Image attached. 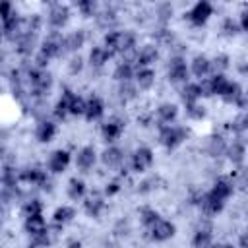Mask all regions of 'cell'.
<instances>
[{
    "label": "cell",
    "instance_id": "obj_20",
    "mask_svg": "<svg viewBox=\"0 0 248 248\" xmlns=\"http://www.w3.org/2000/svg\"><path fill=\"white\" fill-rule=\"evenodd\" d=\"M225 203H227V202L215 198V196L207 190V192H203V196H202L198 207H200V211H202L205 217H215V215H219V213L225 209Z\"/></svg>",
    "mask_w": 248,
    "mask_h": 248
},
{
    "label": "cell",
    "instance_id": "obj_16",
    "mask_svg": "<svg viewBox=\"0 0 248 248\" xmlns=\"http://www.w3.org/2000/svg\"><path fill=\"white\" fill-rule=\"evenodd\" d=\"M105 194L103 192H91L85 196L83 200V213L91 219H99L103 215V211L107 209V202H105Z\"/></svg>",
    "mask_w": 248,
    "mask_h": 248
},
{
    "label": "cell",
    "instance_id": "obj_42",
    "mask_svg": "<svg viewBox=\"0 0 248 248\" xmlns=\"http://www.w3.org/2000/svg\"><path fill=\"white\" fill-rule=\"evenodd\" d=\"M159 217H161V215H159V211H157L155 207H151V205H143V207H140V209H138V219H140V223H141V227H143V229L153 227V225H155V221H157Z\"/></svg>",
    "mask_w": 248,
    "mask_h": 248
},
{
    "label": "cell",
    "instance_id": "obj_12",
    "mask_svg": "<svg viewBox=\"0 0 248 248\" xmlns=\"http://www.w3.org/2000/svg\"><path fill=\"white\" fill-rule=\"evenodd\" d=\"M174 234H176V225L165 217H159L155 221V225L147 229V236L153 242H167V240L174 238Z\"/></svg>",
    "mask_w": 248,
    "mask_h": 248
},
{
    "label": "cell",
    "instance_id": "obj_36",
    "mask_svg": "<svg viewBox=\"0 0 248 248\" xmlns=\"http://www.w3.org/2000/svg\"><path fill=\"white\" fill-rule=\"evenodd\" d=\"M43 25H45V17L39 12H33V14L23 16V33L39 35L41 29H43Z\"/></svg>",
    "mask_w": 248,
    "mask_h": 248
},
{
    "label": "cell",
    "instance_id": "obj_37",
    "mask_svg": "<svg viewBox=\"0 0 248 248\" xmlns=\"http://www.w3.org/2000/svg\"><path fill=\"white\" fill-rule=\"evenodd\" d=\"M45 209V203L39 200V198H29V200H23L21 205H19V215L23 219L27 217H33V215H41Z\"/></svg>",
    "mask_w": 248,
    "mask_h": 248
},
{
    "label": "cell",
    "instance_id": "obj_45",
    "mask_svg": "<svg viewBox=\"0 0 248 248\" xmlns=\"http://www.w3.org/2000/svg\"><path fill=\"white\" fill-rule=\"evenodd\" d=\"M83 68H85V60L81 54H72L66 62V70L70 76H79L83 72Z\"/></svg>",
    "mask_w": 248,
    "mask_h": 248
},
{
    "label": "cell",
    "instance_id": "obj_4",
    "mask_svg": "<svg viewBox=\"0 0 248 248\" xmlns=\"http://www.w3.org/2000/svg\"><path fill=\"white\" fill-rule=\"evenodd\" d=\"M48 174L50 172L46 169L37 167V165H29V167L19 169V182L21 184H27V186H37V188L46 190L48 184H50Z\"/></svg>",
    "mask_w": 248,
    "mask_h": 248
},
{
    "label": "cell",
    "instance_id": "obj_51",
    "mask_svg": "<svg viewBox=\"0 0 248 248\" xmlns=\"http://www.w3.org/2000/svg\"><path fill=\"white\" fill-rule=\"evenodd\" d=\"M120 190H122V182H120L118 178H112V180H108V182L105 184L103 194H105V198H114V196L120 194Z\"/></svg>",
    "mask_w": 248,
    "mask_h": 248
},
{
    "label": "cell",
    "instance_id": "obj_38",
    "mask_svg": "<svg viewBox=\"0 0 248 248\" xmlns=\"http://www.w3.org/2000/svg\"><path fill=\"white\" fill-rule=\"evenodd\" d=\"M227 128H229V132H232L234 136H242L244 132H248V112H246V110L236 112V114L227 122Z\"/></svg>",
    "mask_w": 248,
    "mask_h": 248
},
{
    "label": "cell",
    "instance_id": "obj_43",
    "mask_svg": "<svg viewBox=\"0 0 248 248\" xmlns=\"http://www.w3.org/2000/svg\"><path fill=\"white\" fill-rule=\"evenodd\" d=\"M219 29H221V35H223V37H229V39H232V37H236V35L240 33V25H238V21L232 19L231 16L223 17Z\"/></svg>",
    "mask_w": 248,
    "mask_h": 248
},
{
    "label": "cell",
    "instance_id": "obj_29",
    "mask_svg": "<svg viewBox=\"0 0 248 248\" xmlns=\"http://www.w3.org/2000/svg\"><path fill=\"white\" fill-rule=\"evenodd\" d=\"M95 21H97V25H99L101 29H105V33H107V31H112V29H116L114 25H116V21H118V12H116L112 6H105V8H101L99 14L95 16Z\"/></svg>",
    "mask_w": 248,
    "mask_h": 248
},
{
    "label": "cell",
    "instance_id": "obj_22",
    "mask_svg": "<svg viewBox=\"0 0 248 248\" xmlns=\"http://www.w3.org/2000/svg\"><path fill=\"white\" fill-rule=\"evenodd\" d=\"M112 56H114V54L108 52L103 45H93V46L89 48V54H87V64H89L93 70H103V68L108 64V60H110Z\"/></svg>",
    "mask_w": 248,
    "mask_h": 248
},
{
    "label": "cell",
    "instance_id": "obj_24",
    "mask_svg": "<svg viewBox=\"0 0 248 248\" xmlns=\"http://www.w3.org/2000/svg\"><path fill=\"white\" fill-rule=\"evenodd\" d=\"M105 116V101L99 97V95H89L87 97V103H85V114L83 118L87 122H97Z\"/></svg>",
    "mask_w": 248,
    "mask_h": 248
},
{
    "label": "cell",
    "instance_id": "obj_3",
    "mask_svg": "<svg viewBox=\"0 0 248 248\" xmlns=\"http://www.w3.org/2000/svg\"><path fill=\"white\" fill-rule=\"evenodd\" d=\"M167 79L174 85H184L190 79V68L182 54H172L167 62Z\"/></svg>",
    "mask_w": 248,
    "mask_h": 248
},
{
    "label": "cell",
    "instance_id": "obj_57",
    "mask_svg": "<svg viewBox=\"0 0 248 248\" xmlns=\"http://www.w3.org/2000/svg\"><path fill=\"white\" fill-rule=\"evenodd\" d=\"M66 248H83V244H81V240L72 238V240H68V242H66Z\"/></svg>",
    "mask_w": 248,
    "mask_h": 248
},
{
    "label": "cell",
    "instance_id": "obj_56",
    "mask_svg": "<svg viewBox=\"0 0 248 248\" xmlns=\"http://www.w3.org/2000/svg\"><path fill=\"white\" fill-rule=\"evenodd\" d=\"M240 110H246L248 112V91H244V95H242V99L238 101V105H236Z\"/></svg>",
    "mask_w": 248,
    "mask_h": 248
},
{
    "label": "cell",
    "instance_id": "obj_31",
    "mask_svg": "<svg viewBox=\"0 0 248 248\" xmlns=\"http://www.w3.org/2000/svg\"><path fill=\"white\" fill-rule=\"evenodd\" d=\"M136 78V66L132 60H122L114 66L112 70V79L118 81V83H126V81H132Z\"/></svg>",
    "mask_w": 248,
    "mask_h": 248
},
{
    "label": "cell",
    "instance_id": "obj_33",
    "mask_svg": "<svg viewBox=\"0 0 248 248\" xmlns=\"http://www.w3.org/2000/svg\"><path fill=\"white\" fill-rule=\"evenodd\" d=\"M78 211L74 205H68V203H62L58 205L54 211H52V225L56 227H64V225H70L74 219H76Z\"/></svg>",
    "mask_w": 248,
    "mask_h": 248
},
{
    "label": "cell",
    "instance_id": "obj_32",
    "mask_svg": "<svg viewBox=\"0 0 248 248\" xmlns=\"http://www.w3.org/2000/svg\"><path fill=\"white\" fill-rule=\"evenodd\" d=\"M66 194H68V198L72 202L85 200V196H87V184H85V180L79 178V176H72L68 180V184H66Z\"/></svg>",
    "mask_w": 248,
    "mask_h": 248
},
{
    "label": "cell",
    "instance_id": "obj_15",
    "mask_svg": "<svg viewBox=\"0 0 248 248\" xmlns=\"http://www.w3.org/2000/svg\"><path fill=\"white\" fill-rule=\"evenodd\" d=\"M37 46H41V41L37 39V35H31V33H23L16 43H14V52L23 58V60H29L31 56H35L39 50Z\"/></svg>",
    "mask_w": 248,
    "mask_h": 248
},
{
    "label": "cell",
    "instance_id": "obj_49",
    "mask_svg": "<svg viewBox=\"0 0 248 248\" xmlns=\"http://www.w3.org/2000/svg\"><path fill=\"white\" fill-rule=\"evenodd\" d=\"M184 108H186V116L190 120H203L207 116V108L202 103H196V105H190V107H184Z\"/></svg>",
    "mask_w": 248,
    "mask_h": 248
},
{
    "label": "cell",
    "instance_id": "obj_59",
    "mask_svg": "<svg viewBox=\"0 0 248 248\" xmlns=\"http://www.w3.org/2000/svg\"><path fill=\"white\" fill-rule=\"evenodd\" d=\"M25 248H33V246H25Z\"/></svg>",
    "mask_w": 248,
    "mask_h": 248
},
{
    "label": "cell",
    "instance_id": "obj_55",
    "mask_svg": "<svg viewBox=\"0 0 248 248\" xmlns=\"http://www.w3.org/2000/svg\"><path fill=\"white\" fill-rule=\"evenodd\" d=\"M238 248H248V229L238 236Z\"/></svg>",
    "mask_w": 248,
    "mask_h": 248
},
{
    "label": "cell",
    "instance_id": "obj_7",
    "mask_svg": "<svg viewBox=\"0 0 248 248\" xmlns=\"http://www.w3.org/2000/svg\"><path fill=\"white\" fill-rule=\"evenodd\" d=\"M70 17H72V10H70L68 4H62V2L50 4L48 12H46V16H45V19H46L50 31H60V29H64V27L68 25Z\"/></svg>",
    "mask_w": 248,
    "mask_h": 248
},
{
    "label": "cell",
    "instance_id": "obj_10",
    "mask_svg": "<svg viewBox=\"0 0 248 248\" xmlns=\"http://www.w3.org/2000/svg\"><path fill=\"white\" fill-rule=\"evenodd\" d=\"M159 56H161L159 45H155V43H143V45H140V46L136 48L132 62H134L136 70H138V68H151V66L159 60Z\"/></svg>",
    "mask_w": 248,
    "mask_h": 248
},
{
    "label": "cell",
    "instance_id": "obj_48",
    "mask_svg": "<svg viewBox=\"0 0 248 248\" xmlns=\"http://www.w3.org/2000/svg\"><path fill=\"white\" fill-rule=\"evenodd\" d=\"M85 103H87V99L85 97H81L79 93H76V97H74V101H72V105H70V116H83L85 114Z\"/></svg>",
    "mask_w": 248,
    "mask_h": 248
},
{
    "label": "cell",
    "instance_id": "obj_44",
    "mask_svg": "<svg viewBox=\"0 0 248 248\" xmlns=\"http://www.w3.org/2000/svg\"><path fill=\"white\" fill-rule=\"evenodd\" d=\"M50 244H52L50 229H46V231H43V232H39L35 236H29V246H33V248H48Z\"/></svg>",
    "mask_w": 248,
    "mask_h": 248
},
{
    "label": "cell",
    "instance_id": "obj_19",
    "mask_svg": "<svg viewBox=\"0 0 248 248\" xmlns=\"http://www.w3.org/2000/svg\"><path fill=\"white\" fill-rule=\"evenodd\" d=\"M188 68H190V74L198 79H205L207 76H211V58L203 52L192 56V60L188 62Z\"/></svg>",
    "mask_w": 248,
    "mask_h": 248
},
{
    "label": "cell",
    "instance_id": "obj_28",
    "mask_svg": "<svg viewBox=\"0 0 248 248\" xmlns=\"http://www.w3.org/2000/svg\"><path fill=\"white\" fill-rule=\"evenodd\" d=\"M213 242L215 240H213V229H211V225H200L194 231L192 240H190L192 248H211Z\"/></svg>",
    "mask_w": 248,
    "mask_h": 248
},
{
    "label": "cell",
    "instance_id": "obj_26",
    "mask_svg": "<svg viewBox=\"0 0 248 248\" xmlns=\"http://www.w3.org/2000/svg\"><path fill=\"white\" fill-rule=\"evenodd\" d=\"M209 192H211L215 198L227 202V200L234 194V182H232V178H229V176H219V178L213 180Z\"/></svg>",
    "mask_w": 248,
    "mask_h": 248
},
{
    "label": "cell",
    "instance_id": "obj_25",
    "mask_svg": "<svg viewBox=\"0 0 248 248\" xmlns=\"http://www.w3.org/2000/svg\"><path fill=\"white\" fill-rule=\"evenodd\" d=\"M85 43H87L85 29H74L68 35H64V46H66V52H70V54H79V50L85 46Z\"/></svg>",
    "mask_w": 248,
    "mask_h": 248
},
{
    "label": "cell",
    "instance_id": "obj_30",
    "mask_svg": "<svg viewBox=\"0 0 248 248\" xmlns=\"http://www.w3.org/2000/svg\"><path fill=\"white\" fill-rule=\"evenodd\" d=\"M202 99V87H200V81H188L182 85L180 89V101L184 107H190V105H196L200 103Z\"/></svg>",
    "mask_w": 248,
    "mask_h": 248
},
{
    "label": "cell",
    "instance_id": "obj_46",
    "mask_svg": "<svg viewBox=\"0 0 248 248\" xmlns=\"http://www.w3.org/2000/svg\"><path fill=\"white\" fill-rule=\"evenodd\" d=\"M76 8H78V12L83 16V17H95L97 14H99V4L97 2H93V0H81V2H78L76 4Z\"/></svg>",
    "mask_w": 248,
    "mask_h": 248
},
{
    "label": "cell",
    "instance_id": "obj_9",
    "mask_svg": "<svg viewBox=\"0 0 248 248\" xmlns=\"http://www.w3.org/2000/svg\"><path fill=\"white\" fill-rule=\"evenodd\" d=\"M153 163H155V153H153V149L147 147V145L136 147V149L132 151V155H130V167H132V170L138 172V174L147 172V170L153 167Z\"/></svg>",
    "mask_w": 248,
    "mask_h": 248
},
{
    "label": "cell",
    "instance_id": "obj_27",
    "mask_svg": "<svg viewBox=\"0 0 248 248\" xmlns=\"http://www.w3.org/2000/svg\"><path fill=\"white\" fill-rule=\"evenodd\" d=\"M227 140L221 136V134H211L207 140H205V153L211 157V159H219L227 153Z\"/></svg>",
    "mask_w": 248,
    "mask_h": 248
},
{
    "label": "cell",
    "instance_id": "obj_52",
    "mask_svg": "<svg viewBox=\"0 0 248 248\" xmlns=\"http://www.w3.org/2000/svg\"><path fill=\"white\" fill-rule=\"evenodd\" d=\"M31 62H33V66H35V68H39V70H48L50 58H48L45 52H41V50H39V52L33 56V60H31Z\"/></svg>",
    "mask_w": 248,
    "mask_h": 248
},
{
    "label": "cell",
    "instance_id": "obj_1",
    "mask_svg": "<svg viewBox=\"0 0 248 248\" xmlns=\"http://www.w3.org/2000/svg\"><path fill=\"white\" fill-rule=\"evenodd\" d=\"M103 46L112 54H132L138 48V33L132 29H112L103 35Z\"/></svg>",
    "mask_w": 248,
    "mask_h": 248
},
{
    "label": "cell",
    "instance_id": "obj_54",
    "mask_svg": "<svg viewBox=\"0 0 248 248\" xmlns=\"http://www.w3.org/2000/svg\"><path fill=\"white\" fill-rule=\"evenodd\" d=\"M238 25H240V31H246V33H248V8H244V10L240 12Z\"/></svg>",
    "mask_w": 248,
    "mask_h": 248
},
{
    "label": "cell",
    "instance_id": "obj_17",
    "mask_svg": "<svg viewBox=\"0 0 248 248\" xmlns=\"http://www.w3.org/2000/svg\"><path fill=\"white\" fill-rule=\"evenodd\" d=\"M74 97H76V91L74 89H70V87H64L62 89L60 97L56 99V103L50 108V112H52V116L56 120H66V116H70V105H72Z\"/></svg>",
    "mask_w": 248,
    "mask_h": 248
},
{
    "label": "cell",
    "instance_id": "obj_53",
    "mask_svg": "<svg viewBox=\"0 0 248 248\" xmlns=\"http://www.w3.org/2000/svg\"><path fill=\"white\" fill-rule=\"evenodd\" d=\"M153 114L151 112H141V114H138V124L140 126H143V128H147V126H151L153 124Z\"/></svg>",
    "mask_w": 248,
    "mask_h": 248
},
{
    "label": "cell",
    "instance_id": "obj_35",
    "mask_svg": "<svg viewBox=\"0 0 248 248\" xmlns=\"http://www.w3.org/2000/svg\"><path fill=\"white\" fill-rule=\"evenodd\" d=\"M46 229H48V225H46V219H45L43 213L23 219V231H25L29 236H35V234H39V232H43V231H46Z\"/></svg>",
    "mask_w": 248,
    "mask_h": 248
},
{
    "label": "cell",
    "instance_id": "obj_41",
    "mask_svg": "<svg viewBox=\"0 0 248 248\" xmlns=\"http://www.w3.org/2000/svg\"><path fill=\"white\" fill-rule=\"evenodd\" d=\"M242 95H244V89H242V85L238 83V81H231V85L227 87V91H225V95L221 97V101L225 103V105H238V101L242 99Z\"/></svg>",
    "mask_w": 248,
    "mask_h": 248
},
{
    "label": "cell",
    "instance_id": "obj_40",
    "mask_svg": "<svg viewBox=\"0 0 248 248\" xmlns=\"http://www.w3.org/2000/svg\"><path fill=\"white\" fill-rule=\"evenodd\" d=\"M232 66V60L227 52H217L211 58V76L213 74H227V70Z\"/></svg>",
    "mask_w": 248,
    "mask_h": 248
},
{
    "label": "cell",
    "instance_id": "obj_58",
    "mask_svg": "<svg viewBox=\"0 0 248 248\" xmlns=\"http://www.w3.org/2000/svg\"><path fill=\"white\" fill-rule=\"evenodd\" d=\"M211 248H234L232 244H229V242H213L211 244Z\"/></svg>",
    "mask_w": 248,
    "mask_h": 248
},
{
    "label": "cell",
    "instance_id": "obj_11",
    "mask_svg": "<svg viewBox=\"0 0 248 248\" xmlns=\"http://www.w3.org/2000/svg\"><path fill=\"white\" fill-rule=\"evenodd\" d=\"M70 163H72V153L68 151V149H64V147H56V149H52L50 153H48V157H46V170L50 172V174H62L68 167H70Z\"/></svg>",
    "mask_w": 248,
    "mask_h": 248
},
{
    "label": "cell",
    "instance_id": "obj_14",
    "mask_svg": "<svg viewBox=\"0 0 248 248\" xmlns=\"http://www.w3.org/2000/svg\"><path fill=\"white\" fill-rule=\"evenodd\" d=\"M97 161H99V153H97L95 145H81L74 157V165L81 172H91V169L97 165Z\"/></svg>",
    "mask_w": 248,
    "mask_h": 248
},
{
    "label": "cell",
    "instance_id": "obj_13",
    "mask_svg": "<svg viewBox=\"0 0 248 248\" xmlns=\"http://www.w3.org/2000/svg\"><path fill=\"white\" fill-rule=\"evenodd\" d=\"M99 161L108 170H120L126 163V153L118 145H108L99 153Z\"/></svg>",
    "mask_w": 248,
    "mask_h": 248
},
{
    "label": "cell",
    "instance_id": "obj_50",
    "mask_svg": "<svg viewBox=\"0 0 248 248\" xmlns=\"http://www.w3.org/2000/svg\"><path fill=\"white\" fill-rule=\"evenodd\" d=\"M161 182V178L155 174V176H149V178H145V180H141L140 184H138V192L140 194H149V192H153L155 188H157V184Z\"/></svg>",
    "mask_w": 248,
    "mask_h": 248
},
{
    "label": "cell",
    "instance_id": "obj_23",
    "mask_svg": "<svg viewBox=\"0 0 248 248\" xmlns=\"http://www.w3.org/2000/svg\"><path fill=\"white\" fill-rule=\"evenodd\" d=\"M178 105L176 103H172V101H163V103H159L157 105V108H155V116H157V122H159V126L161 124H174L176 122V118H178Z\"/></svg>",
    "mask_w": 248,
    "mask_h": 248
},
{
    "label": "cell",
    "instance_id": "obj_8",
    "mask_svg": "<svg viewBox=\"0 0 248 248\" xmlns=\"http://www.w3.org/2000/svg\"><path fill=\"white\" fill-rule=\"evenodd\" d=\"M41 52H45L50 60L52 58H60L62 54H66V46H64V35L62 31H48L43 39H41Z\"/></svg>",
    "mask_w": 248,
    "mask_h": 248
},
{
    "label": "cell",
    "instance_id": "obj_47",
    "mask_svg": "<svg viewBox=\"0 0 248 248\" xmlns=\"http://www.w3.org/2000/svg\"><path fill=\"white\" fill-rule=\"evenodd\" d=\"M155 17L161 21V23H167V21H170V17H172V14H174V8H172V4H169V2H163V4H159L157 8H155Z\"/></svg>",
    "mask_w": 248,
    "mask_h": 248
},
{
    "label": "cell",
    "instance_id": "obj_21",
    "mask_svg": "<svg viewBox=\"0 0 248 248\" xmlns=\"http://www.w3.org/2000/svg\"><path fill=\"white\" fill-rule=\"evenodd\" d=\"M246 155H248V149H246V143H244L240 138L232 140V141L229 143V147H227V153H225L227 161H229L232 167H242L244 161H246Z\"/></svg>",
    "mask_w": 248,
    "mask_h": 248
},
{
    "label": "cell",
    "instance_id": "obj_39",
    "mask_svg": "<svg viewBox=\"0 0 248 248\" xmlns=\"http://www.w3.org/2000/svg\"><path fill=\"white\" fill-rule=\"evenodd\" d=\"M138 87H136V83L134 81H126V83H118V87H116V97L124 103V105H128V103H132V101H136L138 99Z\"/></svg>",
    "mask_w": 248,
    "mask_h": 248
},
{
    "label": "cell",
    "instance_id": "obj_18",
    "mask_svg": "<svg viewBox=\"0 0 248 248\" xmlns=\"http://www.w3.org/2000/svg\"><path fill=\"white\" fill-rule=\"evenodd\" d=\"M56 132H58V128H56L54 120H50V118L37 120L35 128H33V136L39 143H50L56 138Z\"/></svg>",
    "mask_w": 248,
    "mask_h": 248
},
{
    "label": "cell",
    "instance_id": "obj_34",
    "mask_svg": "<svg viewBox=\"0 0 248 248\" xmlns=\"http://www.w3.org/2000/svg\"><path fill=\"white\" fill-rule=\"evenodd\" d=\"M155 79H157V74H155L153 68H138L136 70L134 83L140 91H149L155 85Z\"/></svg>",
    "mask_w": 248,
    "mask_h": 248
},
{
    "label": "cell",
    "instance_id": "obj_5",
    "mask_svg": "<svg viewBox=\"0 0 248 248\" xmlns=\"http://www.w3.org/2000/svg\"><path fill=\"white\" fill-rule=\"evenodd\" d=\"M213 12H215V8H213L211 2L200 0V2H196L188 12H184V19H186L192 27H203V25L209 21V17L213 16Z\"/></svg>",
    "mask_w": 248,
    "mask_h": 248
},
{
    "label": "cell",
    "instance_id": "obj_6",
    "mask_svg": "<svg viewBox=\"0 0 248 248\" xmlns=\"http://www.w3.org/2000/svg\"><path fill=\"white\" fill-rule=\"evenodd\" d=\"M124 130H126V120L122 116H118V114H112L107 120H103L99 132H101L103 141H107L108 145H114V141H118L122 138Z\"/></svg>",
    "mask_w": 248,
    "mask_h": 248
},
{
    "label": "cell",
    "instance_id": "obj_2",
    "mask_svg": "<svg viewBox=\"0 0 248 248\" xmlns=\"http://www.w3.org/2000/svg\"><path fill=\"white\" fill-rule=\"evenodd\" d=\"M188 134H190L188 128L182 126V124H161V126H159L157 140H159V143H161L165 149L172 151V149L180 147V145L188 140Z\"/></svg>",
    "mask_w": 248,
    "mask_h": 248
}]
</instances>
